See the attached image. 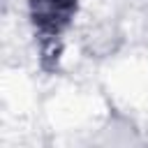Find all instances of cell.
Masks as SVG:
<instances>
[{"label": "cell", "mask_w": 148, "mask_h": 148, "mask_svg": "<svg viewBox=\"0 0 148 148\" xmlns=\"http://www.w3.org/2000/svg\"><path fill=\"white\" fill-rule=\"evenodd\" d=\"M76 7L79 0H28L32 28L44 49H53L62 39L76 14Z\"/></svg>", "instance_id": "6da1fadb"}]
</instances>
